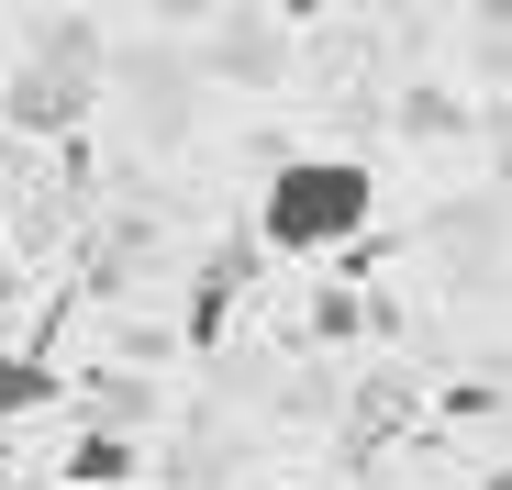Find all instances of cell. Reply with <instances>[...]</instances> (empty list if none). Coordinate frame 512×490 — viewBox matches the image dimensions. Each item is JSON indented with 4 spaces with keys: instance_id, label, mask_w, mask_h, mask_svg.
<instances>
[{
    "instance_id": "cell-1",
    "label": "cell",
    "mask_w": 512,
    "mask_h": 490,
    "mask_svg": "<svg viewBox=\"0 0 512 490\" xmlns=\"http://www.w3.org/2000/svg\"><path fill=\"white\" fill-rule=\"evenodd\" d=\"M368 201H379V179L357 156H290L268 179V201H256V234H268L279 257H323V245H346L368 223Z\"/></svg>"
},
{
    "instance_id": "cell-2",
    "label": "cell",
    "mask_w": 512,
    "mask_h": 490,
    "mask_svg": "<svg viewBox=\"0 0 512 490\" xmlns=\"http://www.w3.org/2000/svg\"><path fill=\"white\" fill-rule=\"evenodd\" d=\"M12 101H23V123H67L78 101H90V34H67V23H56L45 56H34V78H23Z\"/></svg>"
},
{
    "instance_id": "cell-3",
    "label": "cell",
    "mask_w": 512,
    "mask_h": 490,
    "mask_svg": "<svg viewBox=\"0 0 512 490\" xmlns=\"http://www.w3.org/2000/svg\"><path fill=\"white\" fill-rule=\"evenodd\" d=\"M67 479H90V490H112V479H134V435H101V424H90V435L67 446Z\"/></svg>"
},
{
    "instance_id": "cell-4",
    "label": "cell",
    "mask_w": 512,
    "mask_h": 490,
    "mask_svg": "<svg viewBox=\"0 0 512 490\" xmlns=\"http://www.w3.org/2000/svg\"><path fill=\"white\" fill-rule=\"evenodd\" d=\"M45 401H56V368L23 357V346H0V413H45Z\"/></svg>"
},
{
    "instance_id": "cell-5",
    "label": "cell",
    "mask_w": 512,
    "mask_h": 490,
    "mask_svg": "<svg viewBox=\"0 0 512 490\" xmlns=\"http://www.w3.org/2000/svg\"><path fill=\"white\" fill-rule=\"evenodd\" d=\"M90 413H101V435H123V424L156 413V390H145V379H90Z\"/></svg>"
},
{
    "instance_id": "cell-6",
    "label": "cell",
    "mask_w": 512,
    "mask_h": 490,
    "mask_svg": "<svg viewBox=\"0 0 512 490\" xmlns=\"http://www.w3.org/2000/svg\"><path fill=\"white\" fill-rule=\"evenodd\" d=\"M490 490H512V457H501V468H490Z\"/></svg>"
},
{
    "instance_id": "cell-7",
    "label": "cell",
    "mask_w": 512,
    "mask_h": 490,
    "mask_svg": "<svg viewBox=\"0 0 512 490\" xmlns=\"http://www.w3.org/2000/svg\"><path fill=\"white\" fill-rule=\"evenodd\" d=\"M0 290H12V257H0Z\"/></svg>"
}]
</instances>
